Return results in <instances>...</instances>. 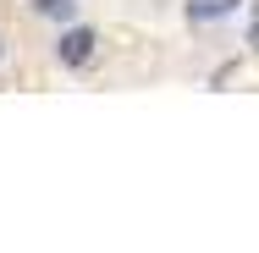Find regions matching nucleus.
Returning a JSON list of instances; mask_svg holds the SVG:
<instances>
[{"label":"nucleus","mask_w":259,"mask_h":253,"mask_svg":"<svg viewBox=\"0 0 259 253\" xmlns=\"http://www.w3.org/2000/svg\"><path fill=\"white\" fill-rule=\"evenodd\" d=\"M248 44H254V50H259V17H254V28H248Z\"/></svg>","instance_id":"4"},{"label":"nucleus","mask_w":259,"mask_h":253,"mask_svg":"<svg viewBox=\"0 0 259 253\" xmlns=\"http://www.w3.org/2000/svg\"><path fill=\"white\" fill-rule=\"evenodd\" d=\"M33 17H55V22H72L77 17V0H28Z\"/></svg>","instance_id":"3"},{"label":"nucleus","mask_w":259,"mask_h":253,"mask_svg":"<svg viewBox=\"0 0 259 253\" xmlns=\"http://www.w3.org/2000/svg\"><path fill=\"white\" fill-rule=\"evenodd\" d=\"M182 11H188V22H193V28H209V22L237 17V11H243V0H188Z\"/></svg>","instance_id":"2"},{"label":"nucleus","mask_w":259,"mask_h":253,"mask_svg":"<svg viewBox=\"0 0 259 253\" xmlns=\"http://www.w3.org/2000/svg\"><path fill=\"white\" fill-rule=\"evenodd\" d=\"M0 61H6V33H0Z\"/></svg>","instance_id":"5"},{"label":"nucleus","mask_w":259,"mask_h":253,"mask_svg":"<svg viewBox=\"0 0 259 253\" xmlns=\"http://www.w3.org/2000/svg\"><path fill=\"white\" fill-rule=\"evenodd\" d=\"M94 55H100V33H94V28L72 22V28H61V33H55V61H61V66H72V72H77V66H89Z\"/></svg>","instance_id":"1"}]
</instances>
